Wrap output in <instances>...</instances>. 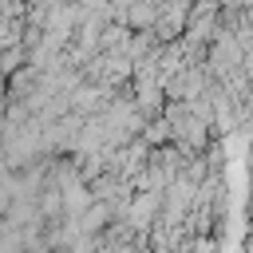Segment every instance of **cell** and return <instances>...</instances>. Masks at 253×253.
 Wrapping results in <instances>:
<instances>
[{"instance_id": "obj_1", "label": "cell", "mask_w": 253, "mask_h": 253, "mask_svg": "<svg viewBox=\"0 0 253 253\" xmlns=\"http://www.w3.org/2000/svg\"><path fill=\"white\" fill-rule=\"evenodd\" d=\"M217 32H221V0H194L190 16H186L182 40L190 47H206V43H213Z\"/></svg>"}, {"instance_id": "obj_2", "label": "cell", "mask_w": 253, "mask_h": 253, "mask_svg": "<svg viewBox=\"0 0 253 253\" xmlns=\"http://www.w3.org/2000/svg\"><path fill=\"white\" fill-rule=\"evenodd\" d=\"M20 63H28V47L24 43H12V47H0V75H16Z\"/></svg>"}, {"instance_id": "obj_3", "label": "cell", "mask_w": 253, "mask_h": 253, "mask_svg": "<svg viewBox=\"0 0 253 253\" xmlns=\"http://www.w3.org/2000/svg\"><path fill=\"white\" fill-rule=\"evenodd\" d=\"M142 138H146L150 146H166V142H170V123H166V115H154V119H146V126H142Z\"/></svg>"}, {"instance_id": "obj_4", "label": "cell", "mask_w": 253, "mask_h": 253, "mask_svg": "<svg viewBox=\"0 0 253 253\" xmlns=\"http://www.w3.org/2000/svg\"><path fill=\"white\" fill-rule=\"evenodd\" d=\"M190 253H221V245L202 233V237H190Z\"/></svg>"}]
</instances>
